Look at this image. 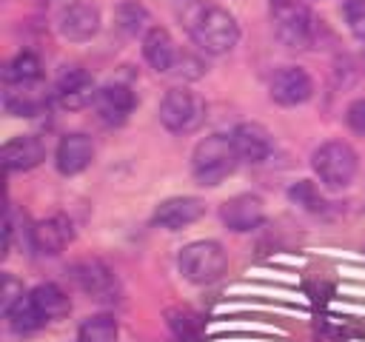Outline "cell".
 <instances>
[{"label": "cell", "mask_w": 365, "mask_h": 342, "mask_svg": "<svg viewBox=\"0 0 365 342\" xmlns=\"http://www.w3.org/2000/svg\"><path fill=\"white\" fill-rule=\"evenodd\" d=\"M311 165L322 185L345 188L356 174V151L342 140H328L314 151Z\"/></svg>", "instance_id": "5"}, {"label": "cell", "mask_w": 365, "mask_h": 342, "mask_svg": "<svg viewBox=\"0 0 365 342\" xmlns=\"http://www.w3.org/2000/svg\"><path fill=\"white\" fill-rule=\"evenodd\" d=\"M288 197H291L297 205H302L305 211H314V214L325 208V200H322V194L317 191V185H314L311 180H299V182H294L291 191H288Z\"/></svg>", "instance_id": "25"}, {"label": "cell", "mask_w": 365, "mask_h": 342, "mask_svg": "<svg viewBox=\"0 0 365 342\" xmlns=\"http://www.w3.org/2000/svg\"><path fill=\"white\" fill-rule=\"evenodd\" d=\"M231 140H234L237 157L242 162L257 165V162L268 160V154H271V134L259 123H240L231 131Z\"/></svg>", "instance_id": "18"}, {"label": "cell", "mask_w": 365, "mask_h": 342, "mask_svg": "<svg viewBox=\"0 0 365 342\" xmlns=\"http://www.w3.org/2000/svg\"><path fill=\"white\" fill-rule=\"evenodd\" d=\"M271 100L279 105H302L314 94V80L299 66H279L268 83Z\"/></svg>", "instance_id": "7"}, {"label": "cell", "mask_w": 365, "mask_h": 342, "mask_svg": "<svg viewBox=\"0 0 365 342\" xmlns=\"http://www.w3.org/2000/svg\"><path fill=\"white\" fill-rule=\"evenodd\" d=\"M120 328L111 314H94L80 325V342H117Z\"/></svg>", "instance_id": "22"}, {"label": "cell", "mask_w": 365, "mask_h": 342, "mask_svg": "<svg viewBox=\"0 0 365 342\" xmlns=\"http://www.w3.org/2000/svg\"><path fill=\"white\" fill-rule=\"evenodd\" d=\"M274 31L277 37L291 48H305L314 40V17L302 3L294 0H277L271 9Z\"/></svg>", "instance_id": "6"}, {"label": "cell", "mask_w": 365, "mask_h": 342, "mask_svg": "<svg viewBox=\"0 0 365 342\" xmlns=\"http://www.w3.org/2000/svg\"><path fill=\"white\" fill-rule=\"evenodd\" d=\"M40 80V60L31 51H20L3 71V83H34Z\"/></svg>", "instance_id": "23"}, {"label": "cell", "mask_w": 365, "mask_h": 342, "mask_svg": "<svg viewBox=\"0 0 365 342\" xmlns=\"http://www.w3.org/2000/svg\"><path fill=\"white\" fill-rule=\"evenodd\" d=\"M348 125L359 134H365V100H354L348 105Z\"/></svg>", "instance_id": "28"}, {"label": "cell", "mask_w": 365, "mask_h": 342, "mask_svg": "<svg viewBox=\"0 0 365 342\" xmlns=\"http://www.w3.org/2000/svg\"><path fill=\"white\" fill-rule=\"evenodd\" d=\"M240 157L234 148V140L228 134H208L205 140L197 142L194 154H191V174L200 185H220L225 177L234 174Z\"/></svg>", "instance_id": "2"}, {"label": "cell", "mask_w": 365, "mask_h": 342, "mask_svg": "<svg viewBox=\"0 0 365 342\" xmlns=\"http://www.w3.org/2000/svg\"><path fill=\"white\" fill-rule=\"evenodd\" d=\"M29 296H31V302L37 305V311L43 314L46 322H48V319H60V316H66L68 308H71L68 294H66L60 285H54V282H43V285H37Z\"/></svg>", "instance_id": "20"}, {"label": "cell", "mask_w": 365, "mask_h": 342, "mask_svg": "<svg viewBox=\"0 0 365 342\" xmlns=\"http://www.w3.org/2000/svg\"><path fill=\"white\" fill-rule=\"evenodd\" d=\"M6 319H9V325H11L14 333H34V331H40V328L46 325L43 314L37 311V305L31 302L29 294H26L11 311H6Z\"/></svg>", "instance_id": "21"}, {"label": "cell", "mask_w": 365, "mask_h": 342, "mask_svg": "<svg viewBox=\"0 0 365 342\" xmlns=\"http://www.w3.org/2000/svg\"><path fill=\"white\" fill-rule=\"evenodd\" d=\"M46 160V142L37 134H20L11 137L3 145V162L9 171H29Z\"/></svg>", "instance_id": "19"}, {"label": "cell", "mask_w": 365, "mask_h": 342, "mask_svg": "<svg viewBox=\"0 0 365 342\" xmlns=\"http://www.w3.org/2000/svg\"><path fill=\"white\" fill-rule=\"evenodd\" d=\"M180 54H182V51L177 48L174 37H171L165 28L154 26V28L145 31V37H143V57H145V63H148L154 71H160V74L174 71L177 63H180Z\"/></svg>", "instance_id": "16"}, {"label": "cell", "mask_w": 365, "mask_h": 342, "mask_svg": "<svg viewBox=\"0 0 365 342\" xmlns=\"http://www.w3.org/2000/svg\"><path fill=\"white\" fill-rule=\"evenodd\" d=\"M117 23H120L123 31L137 34V31L145 28V23H148V11H145L137 0H123V3L117 6Z\"/></svg>", "instance_id": "24"}, {"label": "cell", "mask_w": 365, "mask_h": 342, "mask_svg": "<svg viewBox=\"0 0 365 342\" xmlns=\"http://www.w3.org/2000/svg\"><path fill=\"white\" fill-rule=\"evenodd\" d=\"M205 214V202L200 197H171L165 202L157 205L154 211V225L165 228V231H180L191 222H197Z\"/></svg>", "instance_id": "15"}, {"label": "cell", "mask_w": 365, "mask_h": 342, "mask_svg": "<svg viewBox=\"0 0 365 342\" xmlns=\"http://www.w3.org/2000/svg\"><path fill=\"white\" fill-rule=\"evenodd\" d=\"M182 26L205 54H225L240 40L234 14L211 0H188L182 9Z\"/></svg>", "instance_id": "1"}, {"label": "cell", "mask_w": 365, "mask_h": 342, "mask_svg": "<svg viewBox=\"0 0 365 342\" xmlns=\"http://www.w3.org/2000/svg\"><path fill=\"white\" fill-rule=\"evenodd\" d=\"M220 217L231 231L245 234V231H254L265 219V205L257 194H237V197L222 202Z\"/></svg>", "instance_id": "13"}, {"label": "cell", "mask_w": 365, "mask_h": 342, "mask_svg": "<svg viewBox=\"0 0 365 342\" xmlns=\"http://www.w3.org/2000/svg\"><path fill=\"white\" fill-rule=\"evenodd\" d=\"M0 296H3V299H0V302H3V314H6V311H11V308L26 296L23 282H17L11 274H6V276H3V294H0Z\"/></svg>", "instance_id": "27"}, {"label": "cell", "mask_w": 365, "mask_h": 342, "mask_svg": "<svg viewBox=\"0 0 365 342\" xmlns=\"http://www.w3.org/2000/svg\"><path fill=\"white\" fill-rule=\"evenodd\" d=\"M54 97L63 108H83L88 103H94L97 97V88H94V80L86 68H66L60 77H57V86H54Z\"/></svg>", "instance_id": "14"}, {"label": "cell", "mask_w": 365, "mask_h": 342, "mask_svg": "<svg viewBox=\"0 0 365 342\" xmlns=\"http://www.w3.org/2000/svg\"><path fill=\"white\" fill-rule=\"evenodd\" d=\"M160 123L174 134H191L205 123V100L191 88H168L160 100Z\"/></svg>", "instance_id": "3"}, {"label": "cell", "mask_w": 365, "mask_h": 342, "mask_svg": "<svg viewBox=\"0 0 365 342\" xmlns=\"http://www.w3.org/2000/svg\"><path fill=\"white\" fill-rule=\"evenodd\" d=\"M3 105L14 117H34L46 111L48 105V91L40 80L34 83H3Z\"/></svg>", "instance_id": "12"}, {"label": "cell", "mask_w": 365, "mask_h": 342, "mask_svg": "<svg viewBox=\"0 0 365 342\" xmlns=\"http://www.w3.org/2000/svg\"><path fill=\"white\" fill-rule=\"evenodd\" d=\"M134 91L125 83H108L103 88H97L94 97V111L106 125H123L131 111H134Z\"/></svg>", "instance_id": "11"}, {"label": "cell", "mask_w": 365, "mask_h": 342, "mask_svg": "<svg viewBox=\"0 0 365 342\" xmlns=\"http://www.w3.org/2000/svg\"><path fill=\"white\" fill-rule=\"evenodd\" d=\"M225 251L220 242L214 239H197V242H188L180 256H177V265H180V274L194 282V285H208L214 279L222 276L225 271Z\"/></svg>", "instance_id": "4"}, {"label": "cell", "mask_w": 365, "mask_h": 342, "mask_svg": "<svg viewBox=\"0 0 365 342\" xmlns=\"http://www.w3.org/2000/svg\"><path fill=\"white\" fill-rule=\"evenodd\" d=\"M54 160H57V171H60V174L74 177V174H80V171H86V168L91 165V160H94V145H91V140H88L86 134H80V131L66 134V137L60 140V145H57Z\"/></svg>", "instance_id": "17"}, {"label": "cell", "mask_w": 365, "mask_h": 342, "mask_svg": "<svg viewBox=\"0 0 365 342\" xmlns=\"http://www.w3.org/2000/svg\"><path fill=\"white\" fill-rule=\"evenodd\" d=\"M71 239H74V225L63 214L46 217L29 228V242L40 256H57L60 251L68 248Z\"/></svg>", "instance_id": "8"}, {"label": "cell", "mask_w": 365, "mask_h": 342, "mask_svg": "<svg viewBox=\"0 0 365 342\" xmlns=\"http://www.w3.org/2000/svg\"><path fill=\"white\" fill-rule=\"evenodd\" d=\"M57 28H60V34H63L66 40L86 43V40H91V37L97 34V28H100V11H97V6H91V3H86V0H74V3H68V6L60 11Z\"/></svg>", "instance_id": "10"}, {"label": "cell", "mask_w": 365, "mask_h": 342, "mask_svg": "<svg viewBox=\"0 0 365 342\" xmlns=\"http://www.w3.org/2000/svg\"><path fill=\"white\" fill-rule=\"evenodd\" d=\"M342 14L351 34L365 43V0H342Z\"/></svg>", "instance_id": "26"}, {"label": "cell", "mask_w": 365, "mask_h": 342, "mask_svg": "<svg viewBox=\"0 0 365 342\" xmlns=\"http://www.w3.org/2000/svg\"><path fill=\"white\" fill-rule=\"evenodd\" d=\"M71 279L77 282L80 291H86L91 299H117V279L108 271V265H103L100 259H80L71 265Z\"/></svg>", "instance_id": "9"}]
</instances>
